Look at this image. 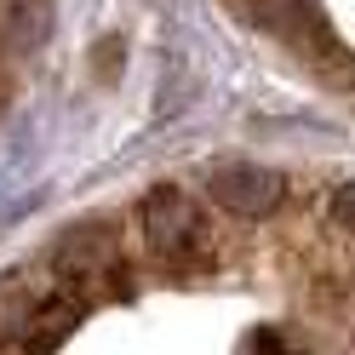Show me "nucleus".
I'll list each match as a JSON object with an SVG mask.
<instances>
[{
	"instance_id": "1",
	"label": "nucleus",
	"mask_w": 355,
	"mask_h": 355,
	"mask_svg": "<svg viewBox=\"0 0 355 355\" xmlns=\"http://www.w3.org/2000/svg\"><path fill=\"white\" fill-rule=\"evenodd\" d=\"M144 224H149V241H155L166 258H201V252H207V218L195 212L178 189H155V195H149Z\"/></svg>"
},
{
	"instance_id": "2",
	"label": "nucleus",
	"mask_w": 355,
	"mask_h": 355,
	"mask_svg": "<svg viewBox=\"0 0 355 355\" xmlns=\"http://www.w3.org/2000/svg\"><path fill=\"white\" fill-rule=\"evenodd\" d=\"M207 184H212V201L241 212V218H258L281 201V178L263 172V166H218Z\"/></svg>"
}]
</instances>
